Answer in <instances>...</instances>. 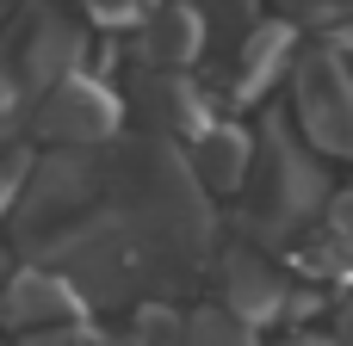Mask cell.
<instances>
[{"instance_id": "cell-1", "label": "cell", "mask_w": 353, "mask_h": 346, "mask_svg": "<svg viewBox=\"0 0 353 346\" xmlns=\"http://www.w3.org/2000/svg\"><path fill=\"white\" fill-rule=\"evenodd\" d=\"M254 223L267 229H298L316 204H323V180L310 167V155L279 130L267 124V142H254Z\"/></svg>"}, {"instance_id": "cell-2", "label": "cell", "mask_w": 353, "mask_h": 346, "mask_svg": "<svg viewBox=\"0 0 353 346\" xmlns=\"http://www.w3.org/2000/svg\"><path fill=\"white\" fill-rule=\"evenodd\" d=\"M74 62H81V31L56 6H25L19 25L6 31V50H0V74L19 93H43L50 80L74 74Z\"/></svg>"}, {"instance_id": "cell-3", "label": "cell", "mask_w": 353, "mask_h": 346, "mask_svg": "<svg viewBox=\"0 0 353 346\" xmlns=\"http://www.w3.org/2000/svg\"><path fill=\"white\" fill-rule=\"evenodd\" d=\"M298 130L323 155L353 161V74L335 50H316L298 68Z\"/></svg>"}, {"instance_id": "cell-4", "label": "cell", "mask_w": 353, "mask_h": 346, "mask_svg": "<svg viewBox=\"0 0 353 346\" xmlns=\"http://www.w3.org/2000/svg\"><path fill=\"white\" fill-rule=\"evenodd\" d=\"M118 124V99L99 87V80H81V74H62L37 93V111H31V136L43 142H62V149H99Z\"/></svg>"}, {"instance_id": "cell-5", "label": "cell", "mask_w": 353, "mask_h": 346, "mask_svg": "<svg viewBox=\"0 0 353 346\" xmlns=\"http://www.w3.org/2000/svg\"><path fill=\"white\" fill-rule=\"evenodd\" d=\"M87 303L74 297V285L56 272V266H43V260H31L6 291H0V328H12V334H37V328H62V322H74Z\"/></svg>"}, {"instance_id": "cell-6", "label": "cell", "mask_w": 353, "mask_h": 346, "mask_svg": "<svg viewBox=\"0 0 353 346\" xmlns=\"http://www.w3.org/2000/svg\"><path fill=\"white\" fill-rule=\"evenodd\" d=\"M223 291H230V316L242 322H267L292 303V285L273 260H261V248H230L223 254Z\"/></svg>"}, {"instance_id": "cell-7", "label": "cell", "mask_w": 353, "mask_h": 346, "mask_svg": "<svg viewBox=\"0 0 353 346\" xmlns=\"http://www.w3.org/2000/svg\"><path fill=\"white\" fill-rule=\"evenodd\" d=\"M137 111L149 124H161V136H199L211 124V99L192 80H180L174 68H149L137 80Z\"/></svg>"}, {"instance_id": "cell-8", "label": "cell", "mask_w": 353, "mask_h": 346, "mask_svg": "<svg viewBox=\"0 0 353 346\" xmlns=\"http://www.w3.org/2000/svg\"><path fill=\"white\" fill-rule=\"evenodd\" d=\"M192 180L205 186V192H236L242 180H248V167H254V142H248V130H236V124H205L199 136H192Z\"/></svg>"}, {"instance_id": "cell-9", "label": "cell", "mask_w": 353, "mask_h": 346, "mask_svg": "<svg viewBox=\"0 0 353 346\" xmlns=\"http://www.w3.org/2000/svg\"><path fill=\"white\" fill-rule=\"evenodd\" d=\"M205 43V19L186 6V0H168L161 12H149V31H143V62L149 68H186Z\"/></svg>"}, {"instance_id": "cell-10", "label": "cell", "mask_w": 353, "mask_h": 346, "mask_svg": "<svg viewBox=\"0 0 353 346\" xmlns=\"http://www.w3.org/2000/svg\"><path fill=\"white\" fill-rule=\"evenodd\" d=\"M285 50H292V25L248 31V37H242V50H236V87H230V99H236V105L261 99V87H267V80H273V68L285 62Z\"/></svg>"}, {"instance_id": "cell-11", "label": "cell", "mask_w": 353, "mask_h": 346, "mask_svg": "<svg viewBox=\"0 0 353 346\" xmlns=\"http://www.w3.org/2000/svg\"><path fill=\"white\" fill-rule=\"evenodd\" d=\"M180 346H261V340L248 334L242 316H230V310H199V316L186 322Z\"/></svg>"}, {"instance_id": "cell-12", "label": "cell", "mask_w": 353, "mask_h": 346, "mask_svg": "<svg viewBox=\"0 0 353 346\" xmlns=\"http://www.w3.org/2000/svg\"><path fill=\"white\" fill-rule=\"evenodd\" d=\"M323 235H329V241H341V248L353 254V192H335V198H329V217H323Z\"/></svg>"}, {"instance_id": "cell-13", "label": "cell", "mask_w": 353, "mask_h": 346, "mask_svg": "<svg viewBox=\"0 0 353 346\" xmlns=\"http://www.w3.org/2000/svg\"><path fill=\"white\" fill-rule=\"evenodd\" d=\"M25 346H143V340H99V334H81V328H37V334H25Z\"/></svg>"}, {"instance_id": "cell-14", "label": "cell", "mask_w": 353, "mask_h": 346, "mask_svg": "<svg viewBox=\"0 0 353 346\" xmlns=\"http://www.w3.org/2000/svg\"><path fill=\"white\" fill-rule=\"evenodd\" d=\"M347 346H353V310H347Z\"/></svg>"}, {"instance_id": "cell-15", "label": "cell", "mask_w": 353, "mask_h": 346, "mask_svg": "<svg viewBox=\"0 0 353 346\" xmlns=\"http://www.w3.org/2000/svg\"><path fill=\"white\" fill-rule=\"evenodd\" d=\"M6 12H12V0H0V19H6Z\"/></svg>"}]
</instances>
